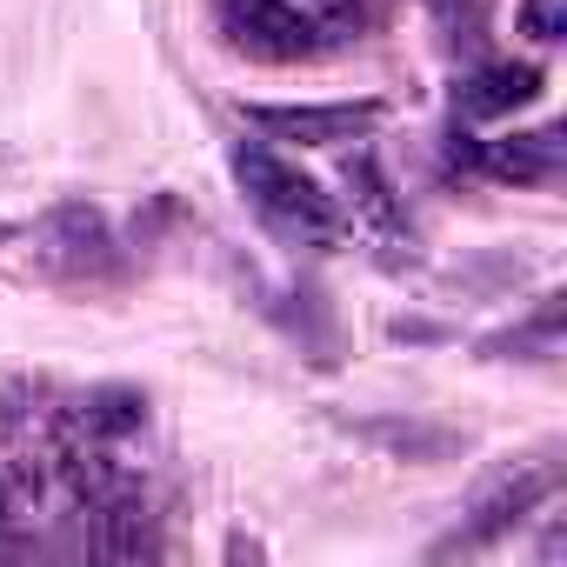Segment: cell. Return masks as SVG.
I'll list each match as a JSON object with an SVG mask.
<instances>
[{"label":"cell","mask_w":567,"mask_h":567,"mask_svg":"<svg viewBox=\"0 0 567 567\" xmlns=\"http://www.w3.org/2000/svg\"><path fill=\"white\" fill-rule=\"evenodd\" d=\"M234 181L247 194V207L295 247H334L341 240V207L321 194V181H308L301 167H288L280 154H267L260 141L234 147Z\"/></svg>","instance_id":"6da1fadb"},{"label":"cell","mask_w":567,"mask_h":567,"mask_svg":"<svg viewBox=\"0 0 567 567\" xmlns=\"http://www.w3.org/2000/svg\"><path fill=\"white\" fill-rule=\"evenodd\" d=\"M121 240L107 227L101 207L87 200H61L48 220H41V274L48 280H68V288H101V280H121Z\"/></svg>","instance_id":"7a4b0ae2"},{"label":"cell","mask_w":567,"mask_h":567,"mask_svg":"<svg viewBox=\"0 0 567 567\" xmlns=\"http://www.w3.org/2000/svg\"><path fill=\"white\" fill-rule=\"evenodd\" d=\"M220 34L247 54V61H274V68H295L315 61L328 41V28L301 8V0H220Z\"/></svg>","instance_id":"3957f363"},{"label":"cell","mask_w":567,"mask_h":567,"mask_svg":"<svg viewBox=\"0 0 567 567\" xmlns=\"http://www.w3.org/2000/svg\"><path fill=\"white\" fill-rule=\"evenodd\" d=\"M554 481H560V467H554V461L501 474V481H494V487L467 507V520H461L447 540H434V560H447V554H481V547H487V540H501L514 520H527V514L554 494Z\"/></svg>","instance_id":"277c9868"},{"label":"cell","mask_w":567,"mask_h":567,"mask_svg":"<svg viewBox=\"0 0 567 567\" xmlns=\"http://www.w3.org/2000/svg\"><path fill=\"white\" fill-rule=\"evenodd\" d=\"M247 121L267 134V141H301V147H341V141H361L381 107L374 101H334V107H247Z\"/></svg>","instance_id":"5b68a950"},{"label":"cell","mask_w":567,"mask_h":567,"mask_svg":"<svg viewBox=\"0 0 567 567\" xmlns=\"http://www.w3.org/2000/svg\"><path fill=\"white\" fill-rule=\"evenodd\" d=\"M474 161H481L494 181L547 187V181L560 174V161H567V141H560V127H534V134H514V141H487Z\"/></svg>","instance_id":"8992f818"},{"label":"cell","mask_w":567,"mask_h":567,"mask_svg":"<svg viewBox=\"0 0 567 567\" xmlns=\"http://www.w3.org/2000/svg\"><path fill=\"white\" fill-rule=\"evenodd\" d=\"M540 94V68H514V61H501V68H481L467 87H461V114H474V121H494V114H514V107H527Z\"/></svg>","instance_id":"52a82bcc"},{"label":"cell","mask_w":567,"mask_h":567,"mask_svg":"<svg viewBox=\"0 0 567 567\" xmlns=\"http://www.w3.org/2000/svg\"><path fill=\"white\" fill-rule=\"evenodd\" d=\"M147 421V401L134 388H94L81 408H74V434L87 441H114V434H134Z\"/></svg>","instance_id":"ba28073f"},{"label":"cell","mask_w":567,"mask_h":567,"mask_svg":"<svg viewBox=\"0 0 567 567\" xmlns=\"http://www.w3.org/2000/svg\"><path fill=\"white\" fill-rule=\"evenodd\" d=\"M554 341H560V295H547V308L527 321V328H514V334H501V341H487V354H501V361H514L520 348H534L527 361H547L554 354Z\"/></svg>","instance_id":"9c48e42d"},{"label":"cell","mask_w":567,"mask_h":567,"mask_svg":"<svg viewBox=\"0 0 567 567\" xmlns=\"http://www.w3.org/2000/svg\"><path fill=\"white\" fill-rule=\"evenodd\" d=\"M368 434H374V441H388V447H401V454H421V461L454 454V434H441V427H388V421H374Z\"/></svg>","instance_id":"30bf717a"},{"label":"cell","mask_w":567,"mask_h":567,"mask_svg":"<svg viewBox=\"0 0 567 567\" xmlns=\"http://www.w3.org/2000/svg\"><path fill=\"white\" fill-rule=\"evenodd\" d=\"M527 34L534 41H560V8L554 0H527Z\"/></svg>","instance_id":"8fae6325"},{"label":"cell","mask_w":567,"mask_h":567,"mask_svg":"<svg viewBox=\"0 0 567 567\" xmlns=\"http://www.w3.org/2000/svg\"><path fill=\"white\" fill-rule=\"evenodd\" d=\"M8 240H14V220H0V247H8Z\"/></svg>","instance_id":"7c38bea8"}]
</instances>
